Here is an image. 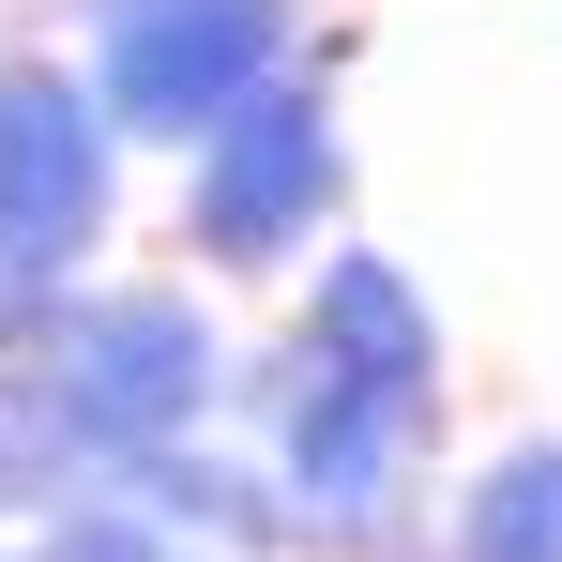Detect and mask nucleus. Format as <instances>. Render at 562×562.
<instances>
[{"label": "nucleus", "instance_id": "1", "mask_svg": "<svg viewBox=\"0 0 562 562\" xmlns=\"http://www.w3.org/2000/svg\"><path fill=\"white\" fill-rule=\"evenodd\" d=\"M335 61H350V31H319L289 77L228 106L198 153H168L183 183H168V259L213 289H289L335 228H350V106H335Z\"/></svg>", "mask_w": 562, "mask_h": 562}, {"label": "nucleus", "instance_id": "2", "mask_svg": "<svg viewBox=\"0 0 562 562\" xmlns=\"http://www.w3.org/2000/svg\"><path fill=\"white\" fill-rule=\"evenodd\" d=\"M31 395L61 411V441L92 471H122V457H153V441L228 426L244 335L213 319V274H183V259H153V274H77L46 304V335H31Z\"/></svg>", "mask_w": 562, "mask_h": 562}, {"label": "nucleus", "instance_id": "3", "mask_svg": "<svg viewBox=\"0 0 562 562\" xmlns=\"http://www.w3.org/2000/svg\"><path fill=\"white\" fill-rule=\"evenodd\" d=\"M228 426H259L289 517H304V562H411L426 548V486H441V411L380 395V380H335L304 350H244V395Z\"/></svg>", "mask_w": 562, "mask_h": 562}, {"label": "nucleus", "instance_id": "4", "mask_svg": "<svg viewBox=\"0 0 562 562\" xmlns=\"http://www.w3.org/2000/svg\"><path fill=\"white\" fill-rule=\"evenodd\" d=\"M289 61H304V0H77V77L137 153H198Z\"/></svg>", "mask_w": 562, "mask_h": 562}, {"label": "nucleus", "instance_id": "5", "mask_svg": "<svg viewBox=\"0 0 562 562\" xmlns=\"http://www.w3.org/2000/svg\"><path fill=\"white\" fill-rule=\"evenodd\" d=\"M122 168H137V137L106 122L92 77L46 61V46H0V259L31 289L106 274V244H122Z\"/></svg>", "mask_w": 562, "mask_h": 562}, {"label": "nucleus", "instance_id": "6", "mask_svg": "<svg viewBox=\"0 0 562 562\" xmlns=\"http://www.w3.org/2000/svg\"><path fill=\"white\" fill-rule=\"evenodd\" d=\"M289 350L335 380H380V395H411V411H457V335H441V304L426 274L395 259V244H319L304 274H289Z\"/></svg>", "mask_w": 562, "mask_h": 562}, {"label": "nucleus", "instance_id": "7", "mask_svg": "<svg viewBox=\"0 0 562 562\" xmlns=\"http://www.w3.org/2000/svg\"><path fill=\"white\" fill-rule=\"evenodd\" d=\"M106 486H137L198 562H304V517H289L274 457H259V426H198V441H153V457H122Z\"/></svg>", "mask_w": 562, "mask_h": 562}, {"label": "nucleus", "instance_id": "8", "mask_svg": "<svg viewBox=\"0 0 562 562\" xmlns=\"http://www.w3.org/2000/svg\"><path fill=\"white\" fill-rule=\"evenodd\" d=\"M441 548L471 562H562V426H517L441 486Z\"/></svg>", "mask_w": 562, "mask_h": 562}, {"label": "nucleus", "instance_id": "9", "mask_svg": "<svg viewBox=\"0 0 562 562\" xmlns=\"http://www.w3.org/2000/svg\"><path fill=\"white\" fill-rule=\"evenodd\" d=\"M15 562H198V548L137 502V486H106V471H92V486H61V502L15 532Z\"/></svg>", "mask_w": 562, "mask_h": 562}, {"label": "nucleus", "instance_id": "10", "mask_svg": "<svg viewBox=\"0 0 562 562\" xmlns=\"http://www.w3.org/2000/svg\"><path fill=\"white\" fill-rule=\"evenodd\" d=\"M46 304H61V289H31L15 259H0V366H31V335H46Z\"/></svg>", "mask_w": 562, "mask_h": 562}, {"label": "nucleus", "instance_id": "11", "mask_svg": "<svg viewBox=\"0 0 562 562\" xmlns=\"http://www.w3.org/2000/svg\"><path fill=\"white\" fill-rule=\"evenodd\" d=\"M411 562H471V548H441V532H426V548H411Z\"/></svg>", "mask_w": 562, "mask_h": 562}, {"label": "nucleus", "instance_id": "12", "mask_svg": "<svg viewBox=\"0 0 562 562\" xmlns=\"http://www.w3.org/2000/svg\"><path fill=\"white\" fill-rule=\"evenodd\" d=\"M0 562H15V517H0Z\"/></svg>", "mask_w": 562, "mask_h": 562}]
</instances>
